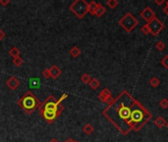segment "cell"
<instances>
[{"label": "cell", "instance_id": "1", "mask_svg": "<svg viewBox=\"0 0 168 142\" xmlns=\"http://www.w3.org/2000/svg\"><path fill=\"white\" fill-rule=\"evenodd\" d=\"M102 115L123 135H127L131 130H141L153 118V115L126 90L111 106L104 108Z\"/></svg>", "mask_w": 168, "mask_h": 142}, {"label": "cell", "instance_id": "2", "mask_svg": "<svg viewBox=\"0 0 168 142\" xmlns=\"http://www.w3.org/2000/svg\"><path fill=\"white\" fill-rule=\"evenodd\" d=\"M67 97H68V95L63 94L59 99L56 100L53 95H50L41 103V105L39 108V112L45 122L52 123L61 115V112L64 111V107L62 106L61 103L65 99H67Z\"/></svg>", "mask_w": 168, "mask_h": 142}, {"label": "cell", "instance_id": "3", "mask_svg": "<svg viewBox=\"0 0 168 142\" xmlns=\"http://www.w3.org/2000/svg\"><path fill=\"white\" fill-rule=\"evenodd\" d=\"M17 104L26 114L32 115L36 108H39L41 102L39 101V99L36 98V96L32 91H28L18 100Z\"/></svg>", "mask_w": 168, "mask_h": 142}, {"label": "cell", "instance_id": "4", "mask_svg": "<svg viewBox=\"0 0 168 142\" xmlns=\"http://www.w3.org/2000/svg\"><path fill=\"white\" fill-rule=\"evenodd\" d=\"M69 9L79 19H83L89 13V10H87V2L86 0H76V1H74L69 6Z\"/></svg>", "mask_w": 168, "mask_h": 142}, {"label": "cell", "instance_id": "5", "mask_svg": "<svg viewBox=\"0 0 168 142\" xmlns=\"http://www.w3.org/2000/svg\"><path fill=\"white\" fill-rule=\"evenodd\" d=\"M119 25L122 27L127 33H131L139 25V21L131 13L125 14L119 21Z\"/></svg>", "mask_w": 168, "mask_h": 142}, {"label": "cell", "instance_id": "6", "mask_svg": "<svg viewBox=\"0 0 168 142\" xmlns=\"http://www.w3.org/2000/svg\"><path fill=\"white\" fill-rule=\"evenodd\" d=\"M149 27V31H150V34H152L153 37H156L159 35L163 29H164V24H163L160 20H159L156 16L150 21L149 23H148Z\"/></svg>", "mask_w": 168, "mask_h": 142}, {"label": "cell", "instance_id": "7", "mask_svg": "<svg viewBox=\"0 0 168 142\" xmlns=\"http://www.w3.org/2000/svg\"><path fill=\"white\" fill-rule=\"evenodd\" d=\"M141 17L144 20H146L148 23H149L150 21L155 17V13L150 7H146L145 9L141 12Z\"/></svg>", "mask_w": 168, "mask_h": 142}, {"label": "cell", "instance_id": "8", "mask_svg": "<svg viewBox=\"0 0 168 142\" xmlns=\"http://www.w3.org/2000/svg\"><path fill=\"white\" fill-rule=\"evenodd\" d=\"M20 85H21V82L16 76H10L6 80V86L11 91H15L18 87H20Z\"/></svg>", "mask_w": 168, "mask_h": 142}, {"label": "cell", "instance_id": "9", "mask_svg": "<svg viewBox=\"0 0 168 142\" xmlns=\"http://www.w3.org/2000/svg\"><path fill=\"white\" fill-rule=\"evenodd\" d=\"M111 97V91L109 90L108 88H104L102 89V91L100 92V93L98 94V100L101 103H105L106 100Z\"/></svg>", "mask_w": 168, "mask_h": 142}, {"label": "cell", "instance_id": "10", "mask_svg": "<svg viewBox=\"0 0 168 142\" xmlns=\"http://www.w3.org/2000/svg\"><path fill=\"white\" fill-rule=\"evenodd\" d=\"M49 69H50V74H51V78L53 79H57L61 75V69L55 64L52 65Z\"/></svg>", "mask_w": 168, "mask_h": 142}, {"label": "cell", "instance_id": "11", "mask_svg": "<svg viewBox=\"0 0 168 142\" xmlns=\"http://www.w3.org/2000/svg\"><path fill=\"white\" fill-rule=\"evenodd\" d=\"M166 120H165V119L163 118V116H157L156 119H155V120H154V124L156 125V126L159 128V129H161L162 127H164V126H166Z\"/></svg>", "mask_w": 168, "mask_h": 142}, {"label": "cell", "instance_id": "12", "mask_svg": "<svg viewBox=\"0 0 168 142\" xmlns=\"http://www.w3.org/2000/svg\"><path fill=\"white\" fill-rule=\"evenodd\" d=\"M105 12H106V8L104 7L102 4L98 3V8H96V10H95L94 16H96V17H102V16L105 14Z\"/></svg>", "mask_w": 168, "mask_h": 142}, {"label": "cell", "instance_id": "13", "mask_svg": "<svg viewBox=\"0 0 168 142\" xmlns=\"http://www.w3.org/2000/svg\"><path fill=\"white\" fill-rule=\"evenodd\" d=\"M98 5V3H96L95 1H91L90 3H87V10H89V13H91V15H94Z\"/></svg>", "mask_w": 168, "mask_h": 142}, {"label": "cell", "instance_id": "14", "mask_svg": "<svg viewBox=\"0 0 168 142\" xmlns=\"http://www.w3.org/2000/svg\"><path fill=\"white\" fill-rule=\"evenodd\" d=\"M69 54L74 58H77L78 56L81 55V49H80L78 47H73L69 51Z\"/></svg>", "mask_w": 168, "mask_h": 142}, {"label": "cell", "instance_id": "15", "mask_svg": "<svg viewBox=\"0 0 168 142\" xmlns=\"http://www.w3.org/2000/svg\"><path fill=\"white\" fill-rule=\"evenodd\" d=\"M94 126H92L91 123H87V124L84 125V127H83V131L87 135L91 134V133L94 132Z\"/></svg>", "mask_w": 168, "mask_h": 142}, {"label": "cell", "instance_id": "16", "mask_svg": "<svg viewBox=\"0 0 168 142\" xmlns=\"http://www.w3.org/2000/svg\"><path fill=\"white\" fill-rule=\"evenodd\" d=\"M29 83H30L31 88H39L40 85V80L39 78H31Z\"/></svg>", "mask_w": 168, "mask_h": 142}, {"label": "cell", "instance_id": "17", "mask_svg": "<svg viewBox=\"0 0 168 142\" xmlns=\"http://www.w3.org/2000/svg\"><path fill=\"white\" fill-rule=\"evenodd\" d=\"M89 85L92 90H96L100 86V82L96 78H91V80L89 83Z\"/></svg>", "mask_w": 168, "mask_h": 142}, {"label": "cell", "instance_id": "18", "mask_svg": "<svg viewBox=\"0 0 168 142\" xmlns=\"http://www.w3.org/2000/svg\"><path fill=\"white\" fill-rule=\"evenodd\" d=\"M20 54H21L20 49L18 48H16V47H13L9 51V55H11L13 58H16V57L20 56Z\"/></svg>", "mask_w": 168, "mask_h": 142}, {"label": "cell", "instance_id": "19", "mask_svg": "<svg viewBox=\"0 0 168 142\" xmlns=\"http://www.w3.org/2000/svg\"><path fill=\"white\" fill-rule=\"evenodd\" d=\"M160 84V81H159V79L157 77H153L149 79V85L153 87V88H156V87L159 86Z\"/></svg>", "mask_w": 168, "mask_h": 142}, {"label": "cell", "instance_id": "20", "mask_svg": "<svg viewBox=\"0 0 168 142\" xmlns=\"http://www.w3.org/2000/svg\"><path fill=\"white\" fill-rule=\"evenodd\" d=\"M155 48H156V49L158 51H163L166 48V45L164 44V41H158L156 44H155Z\"/></svg>", "mask_w": 168, "mask_h": 142}, {"label": "cell", "instance_id": "21", "mask_svg": "<svg viewBox=\"0 0 168 142\" xmlns=\"http://www.w3.org/2000/svg\"><path fill=\"white\" fill-rule=\"evenodd\" d=\"M91 75L87 74V73L83 74L82 76H81V81H82L83 83H85V84H89V83L91 82Z\"/></svg>", "mask_w": 168, "mask_h": 142}, {"label": "cell", "instance_id": "22", "mask_svg": "<svg viewBox=\"0 0 168 142\" xmlns=\"http://www.w3.org/2000/svg\"><path fill=\"white\" fill-rule=\"evenodd\" d=\"M23 63H24V60H23V58L21 56L13 58V64L16 66V67H20V66L22 65Z\"/></svg>", "mask_w": 168, "mask_h": 142}, {"label": "cell", "instance_id": "23", "mask_svg": "<svg viewBox=\"0 0 168 142\" xmlns=\"http://www.w3.org/2000/svg\"><path fill=\"white\" fill-rule=\"evenodd\" d=\"M107 6L109 8H111V9H114V8H116L117 6H118L119 2L117 1V0H108V1L106 2Z\"/></svg>", "mask_w": 168, "mask_h": 142}, {"label": "cell", "instance_id": "24", "mask_svg": "<svg viewBox=\"0 0 168 142\" xmlns=\"http://www.w3.org/2000/svg\"><path fill=\"white\" fill-rule=\"evenodd\" d=\"M141 31L142 32V34H145V35H149V34H150L149 27L148 24H145L144 26H142V27L141 28Z\"/></svg>", "mask_w": 168, "mask_h": 142}, {"label": "cell", "instance_id": "25", "mask_svg": "<svg viewBox=\"0 0 168 142\" xmlns=\"http://www.w3.org/2000/svg\"><path fill=\"white\" fill-rule=\"evenodd\" d=\"M159 106H160L162 108H168V100L166 98L161 99L160 102H159Z\"/></svg>", "mask_w": 168, "mask_h": 142}, {"label": "cell", "instance_id": "26", "mask_svg": "<svg viewBox=\"0 0 168 142\" xmlns=\"http://www.w3.org/2000/svg\"><path fill=\"white\" fill-rule=\"evenodd\" d=\"M43 76L45 79L51 78V74H50V69H49V68H45V69L43 71Z\"/></svg>", "mask_w": 168, "mask_h": 142}, {"label": "cell", "instance_id": "27", "mask_svg": "<svg viewBox=\"0 0 168 142\" xmlns=\"http://www.w3.org/2000/svg\"><path fill=\"white\" fill-rule=\"evenodd\" d=\"M160 63H161V65L163 66V67L168 69V55H165L164 57L162 58L161 61H160Z\"/></svg>", "mask_w": 168, "mask_h": 142}, {"label": "cell", "instance_id": "28", "mask_svg": "<svg viewBox=\"0 0 168 142\" xmlns=\"http://www.w3.org/2000/svg\"><path fill=\"white\" fill-rule=\"evenodd\" d=\"M114 101H115V99H114V98H112V96H111V97H109V98L106 100L105 104L107 105V107H109V106H111L113 103H114Z\"/></svg>", "mask_w": 168, "mask_h": 142}, {"label": "cell", "instance_id": "29", "mask_svg": "<svg viewBox=\"0 0 168 142\" xmlns=\"http://www.w3.org/2000/svg\"><path fill=\"white\" fill-rule=\"evenodd\" d=\"M10 3V0H0V5L2 6H6Z\"/></svg>", "mask_w": 168, "mask_h": 142}, {"label": "cell", "instance_id": "30", "mask_svg": "<svg viewBox=\"0 0 168 142\" xmlns=\"http://www.w3.org/2000/svg\"><path fill=\"white\" fill-rule=\"evenodd\" d=\"M6 37V34H5V32L2 31V30H0V41H2L4 37Z\"/></svg>", "mask_w": 168, "mask_h": 142}, {"label": "cell", "instance_id": "31", "mask_svg": "<svg viewBox=\"0 0 168 142\" xmlns=\"http://www.w3.org/2000/svg\"><path fill=\"white\" fill-rule=\"evenodd\" d=\"M154 2L156 3L157 5H162V4L164 3V0H155Z\"/></svg>", "mask_w": 168, "mask_h": 142}, {"label": "cell", "instance_id": "32", "mask_svg": "<svg viewBox=\"0 0 168 142\" xmlns=\"http://www.w3.org/2000/svg\"><path fill=\"white\" fill-rule=\"evenodd\" d=\"M163 12H164V14L168 15V7L167 6H165L164 8H163Z\"/></svg>", "mask_w": 168, "mask_h": 142}, {"label": "cell", "instance_id": "33", "mask_svg": "<svg viewBox=\"0 0 168 142\" xmlns=\"http://www.w3.org/2000/svg\"><path fill=\"white\" fill-rule=\"evenodd\" d=\"M49 142H59V140L56 138H52L51 140H49Z\"/></svg>", "mask_w": 168, "mask_h": 142}, {"label": "cell", "instance_id": "34", "mask_svg": "<svg viewBox=\"0 0 168 142\" xmlns=\"http://www.w3.org/2000/svg\"><path fill=\"white\" fill-rule=\"evenodd\" d=\"M65 142H74V140H73L72 138H67V139L65 140Z\"/></svg>", "mask_w": 168, "mask_h": 142}, {"label": "cell", "instance_id": "35", "mask_svg": "<svg viewBox=\"0 0 168 142\" xmlns=\"http://www.w3.org/2000/svg\"><path fill=\"white\" fill-rule=\"evenodd\" d=\"M166 6L168 7V1H166Z\"/></svg>", "mask_w": 168, "mask_h": 142}, {"label": "cell", "instance_id": "36", "mask_svg": "<svg viewBox=\"0 0 168 142\" xmlns=\"http://www.w3.org/2000/svg\"><path fill=\"white\" fill-rule=\"evenodd\" d=\"M166 127H167V128H168V122H167V123H166Z\"/></svg>", "mask_w": 168, "mask_h": 142}, {"label": "cell", "instance_id": "37", "mask_svg": "<svg viewBox=\"0 0 168 142\" xmlns=\"http://www.w3.org/2000/svg\"><path fill=\"white\" fill-rule=\"evenodd\" d=\"M74 142H79V141H77V140H74Z\"/></svg>", "mask_w": 168, "mask_h": 142}]
</instances>
